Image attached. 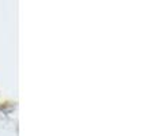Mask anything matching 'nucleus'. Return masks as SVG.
<instances>
[]
</instances>
